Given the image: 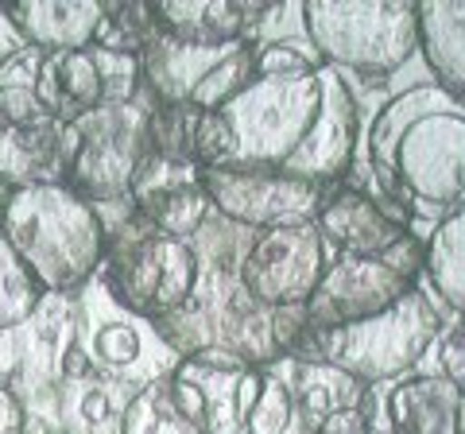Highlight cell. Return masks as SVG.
I'll return each instance as SVG.
<instances>
[{"instance_id": "obj_28", "label": "cell", "mask_w": 465, "mask_h": 434, "mask_svg": "<svg viewBox=\"0 0 465 434\" xmlns=\"http://www.w3.org/2000/svg\"><path fill=\"white\" fill-rule=\"evenodd\" d=\"M314 63L291 43H268L256 51V78H287V74H302Z\"/></svg>"}, {"instance_id": "obj_9", "label": "cell", "mask_w": 465, "mask_h": 434, "mask_svg": "<svg viewBox=\"0 0 465 434\" xmlns=\"http://www.w3.org/2000/svg\"><path fill=\"white\" fill-rule=\"evenodd\" d=\"M330 268V249L314 222L256 233L241 256V291L260 307H307Z\"/></svg>"}, {"instance_id": "obj_26", "label": "cell", "mask_w": 465, "mask_h": 434, "mask_svg": "<svg viewBox=\"0 0 465 434\" xmlns=\"http://www.w3.org/2000/svg\"><path fill=\"white\" fill-rule=\"evenodd\" d=\"M295 419V399L287 392V380L264 372V388L252 403L249 419H244V434H283Z\"/></svg>"}, {"instance_id": "obj_36", "label": "cell", "mask_w": 465, "mask_h": 434, "mask_svg": "<svg viewBox=\"0 0 465 434\" xmlns=\"http://www.w3.org/2000/svg\"><path fill=\"white\" fill-rule=\"evenodd\" d=\"M8 194H12V191H8V186H0V217H5V206H8Z\"/></svg>"}, {"instance_id": "obj_23", "label": "cell", "mask_w": 465, "mask_h": 434, "mask_svg": "<svg viewBox=\"0 0 465 434\" xmlns=\"http://www.w3.org/2000/svg\"><path fill=\"white\" fill-rule=\"evenodd\" d=\"M121 434H202L171 399L167 376L148 380L121 408Z\"/></svg>"}, {"instance_id": "obj_15", "label": "cell", "mask_w": 465, "mask_h": 434, "mask_svg": "<svg viewBox=\"0 0 465 434\" xmlns=\"http://www.w3.org/2000/svg\"><path fill=\"white\" fill-rule=\"evenodd\" d=\"M388 434H465V392L446 376H403L384 399Z\"/></svg>"}, {"instance_id": "obj_16", "label": "cell", "mask_w": 465, "mask_h": 434, "mask_svg": "<svg viewBox=\"0 0 465 434\" xmlns=\"http://www.w3.org/2000/svg\"><path fill=\"white\" fill-rule=\"evenodd\" d=\"M5 20L27 39L35 51H85L105 20V5L97 0H24L5 5Z\"/></svg>"}, {"instance_id": "obj_7", "label": "cell", "mask_w": 465, "mask_h": 434, "mask_svg": "<svg viewBox=\"0 0 465 434\" xmlns=\"http://www.w3.org/2000/svg\"><path fill=\"white\" fill-rule=\"evenodd\" d=\"M148 117L152 101L97 105L74 124H63V179L74 194L94 202H121L133 191L140 163L148 159Z\"/></svg>"}, {"instance_id": "obj_12", "label": "cell", "mask_w": 465, "mask_h": 434, "mask_svg": "<svg viewBox=\"0 0 465 434\" xmlns=\"http://www.w3.org/2000/svg\"><path fill=\"white\" fill-rule=\"evenodd\" d=\"M272 8V0H152V20L174 47L213 51L249 43Z\"/></svg>"}, {"instance_id": "obj_24", "label": "cell", "mask_w": 465, "mask_h": 434, "mask_svg": "<svg viewBox=\"0 0 465 434\" xmlns=\"http://www.w3.org/2000/svg\"><path fill=\"white\" fill-rule=\"evenodd\" d=\"M43 287L0 237V330H16L39 311Z\"/></svg>"}, {"instance_id": "obj_1", "label": "cell", "mask_w": 465, "mask_h": 434, "mask_svg": "<svg viewBox=\"0 0 465 434\" xmlns=\"http://www.w3.org/2000/svg\"><path fill=\"white\" fill-rule=\"evenodd\" d=\"M217 113L232 140L225 167L287 175L322 191L338 186L353 167L361 109L333 66L256 78Z\"/></svg>"}, {"instance_id": "obj_10", "label": "cell", "mask_w": 465, "mask_h": 434, "mask_svg": "<svg viewBox=\"0 0 465 434\" xmlns=\"http://www.w3.org/2000/svg\"><path fill=\"white\" fill-rule=\"evenodd\" d=\"M202 171V191L210 198V210L225 217L229 225L241 229H280L314 222L326 202L322 186L268 175V171H241V167H198Z\"/></svg>"}, {"instance_id": "obj_6", "label": "cell", "mask_w": 465, "mask_h": 434, "mask_svg": "<svg viewBox=\"0 0 465 434\" xmlns=\"http://www.w3.org/2000/svg\"><path fill=\"white\" fill-rule=\"evenodd\" d=\"M307 35L326 63L388 78L419 51V5L411 0H307Z\"/></svg>"}, {"instance_id": "obj_4", "label": "cell", "mask_w": 465, "mask_h": 434, "mask_svg": "<svg viewBox=\"0 0 465 434\" xmlns=\"http://www.w3.org/2000/svg\"><path fill=\"white\" fill-rule=\"evenodd\" d=\"M439 334V311L423 287H411L388 311L361 318L338 330H318L307 322V334L291 350L295 360H326V365L357 376L361 384H381L419 365L427 345Z\"/></svg>"}, {"instance_id": "obj_30", "label": "cell", "mask_w": 465, "mask_h": 434, "mask_svg": "<svg viewBox=\"0 0 465 434\" xmlns=\"http://www.w3.org/2000/svg\"><path fill=\"white\" fill-rule=\"evenodd\" d=\"M439 365H442V376H446V380H450V384H458L461 392H465V318H458V326L442 334Z\"/></svg>"}, {"instance_id": "obj_35", "label": "cell", "mask_w": 465, "mask_h": 434, "mask_svg": "<svg viewBox=\"0 0 465 434\" xmlns=\"http://www.w3.org/2000/svg\"><path fill=\"white\" fill-rule=\"evenodd\" d=\"M85 423H105L109 419V396L105 392H90L82 399V411H78Z\"/></svg>"}, {"instance_id": "obj_33", "label": "cell", "mask_w": 465, "mask_h": 434, "mask_svg": "<svg viewBox=\"0 0 465 434\" xmlns=\"http://www.w3.org/2000/svg\"><path fill=\"white\" fill-rule=\"evenodd\" d=\"M24 365V350L16 341V330H0V384H12Z\"/></svg>"}, {"instance_id": "obj_27", "label": "cell", "mask_w": 465, "mask_h": 434, "mask_svg": "<svg viewBox=\"0 0 465 434\" xmlns=\"http://www.w3.org/2000/svg\"><path fill=\"white\" fill-rule=\"evenodd\" d=\"M140 350H143L140 330L128 326V322L101 326L97 338H94V357H97V365H105V369H128V365H136Z\"/></svg>"}, {"instance_id": "obj_5", "label": "cell", "mask_w": 465, "mask_h": 434, "mask_svg": "<svg viewBox=\"0 0 465 434\" xmlns=\"http://www.w3.org/2000/svg\"><path fill=\"white\" fill-rule=\"evenodd\" d=\"M198 271L202 260L194 244L155 233V225L136 210L105 222L101 280L124 311L143 314L148 322L183 311L198 291Z\"/></svg>"}, {"instance_id": "obj_13", "label": "cell", "mask_w": 465, "mask_h": 434, "mask_svg": "<svg viewBox=\"0 0 465 434\" xmlns=\"http://www.w3.org/2000/svg\"><path fill=\"white\" fill-rule=\"evenodd\" d=\"M128 202L140 217H148L155 233L191 241L210 217V198L202 191V171L194 163H171L148 152L140 163Z\"/></svg>"}, {"instance_id": "obj_31", "label": "cell", "mask_w": 465, "mask_h": 434, "mask_svg": "<svg viewBox=\"0 0 465 434\" xmlns=\"http://www.w3.org/2000/svg\"><path fill=\"white\" fill-rule=\"evenodd\" d=\"M311 434H372L369 411L365 408H341V411L326 415Z\"/></svg>"}, {"instance_id": "obj_21", "label": "cell", "mask_w": 465, "mask_h": 434, "mask_svg": "<svg viewBox=\"0 0 465 434\" xmlns=\"http://www.w3.org/2000/svg\"><path fill=\"white\" fill-rule=\"evenodd\" d=\"M423 271L450 311L465 318V210L442 217L423 244Z\"/></svg>"}, {"instance_id": "obj_2", "label": "cell", "mask_w": 465, "mask_h": 434, "mask_svg": "<svg viewBox=\"0 0 465 434\" xmlns=\"http://www.w3.org/2000/svg\"><path fill=\"white\" fill-rule=\"evenodd\" d=\"M369 163L400 210H465V105L442 85H411L376 113Z\"/></svg>"}, {"instance_id": "obj_22", "label": "cell", "mask_w": 465, "mask_h": 434, "mask_svg": "<svg viewBox=\"0 0 465 434\" xmlns=\"http://www.w3.org/2000/svg\"><path fill=\"white\" fill-rule=\"evenodd\" d=\"M256 43H237V47H229L225 59H217L210 70H202V74L191 82V90H186V101L198 109V113H217L225 109L232 97H241L249 85L256 82Z\"/></svg>"}, {"instance_id": "obj_14", "label": "cell", "mask_w": 465, "mask_h": 434, "mask_svg": "<svg viewBox=\"0 0 465 434\" xmlns=\"http://www.w3.org/2000/svg\"><path fill=\"white\" fill-rule=\"evenodd\" d=\"M407 217L411 213L400 210L396 202H376L365 191H338L322 202L314 225L322 233L326 249H333L338 256L381 260L403 237H411Z\"/></svg>"}, {"instance_id": "obj_32", "label": "cell", "mask_w": 465, "mask_h": 434, "mask_svg": "<svg viewBox=\"0 0 465 434\" xmlns=\"http://www.w3.org/2000/svg\"><path fill=\"white\" fill-rule=\"evenodd\" d=\"M27 408L12 384H0V434H20L24 430Z\"/></svg>"}, {"instance_id": "obj_29", "label": "cell", "mask_w": 465, "mask_h": 434, "mask_svg": "<svg viewBox=\"0 0 465 434\" xmlns=\"http://www.w3.org/2000/svg\"><path fill=\"white\" fill-rule=\"evenodd\" d=\"M307 334V307H275L272 311V341L275 353L291 357V350L299 345V338Z\"/></svg>"}, {"instance_id": "obj_34", "label": "cell", "mask_w": 465, "mask_h": 434, "mask_svg": "<svg viewBox=\"0 0 465 434\" xmlns=\"http://www.w3.org/2000/svg\"><path fill=\"white\" fill-rule=\"evenodd\" d=\"M58 372H63L66 380H85V376H94V365H90V357H85L82 345H66L63 360H58Z\"/></svg>"}, {"instance_id": "obj_20", "label": "cell", "mask_w": 465, "mask_h": 434, "mask_svg": "<svg viewBox=\"0 0 465 434\" xmlns=\"http://www.w3.org/2000/svg\"><path fill=\"white\" fill-rule=\"evenodd\" d=\"M287 392L295 399V411L302 419V427H307V434L333 411L365 408V384L357 376L326 365V360H295V376H291Z\"/></svg>"}, {"instance_id": "obj_3", "label": "cell", "mask_w": 465, "mask_h": 434, "mask_svg": "<svg viewBox=\"0 0 465 434\" xmlns=\"http://www.w3.org/2000/svg\"><path fill=\"white\" fill-rule=\"evenodd\" d=\"M0 237L24 260L43 295L78 291L105 264V217L58 179L12 191Z\"/></svg>"}, {"instance_id": "obj_8", "label": "cell", "mask_w": 465, "mask_h": 434, "mask_svg": "<svg viewBox=\"0 0 465 434\" xmlns=\"http://www.w3.org/2000/svg\"><path fill=\"white\" fill-rule=\"evenodd\" d=\"M167 388L202 434H244V419L264 388V369H252L229 345H206L179 360Z\"/></svg>"}, {"instance_id": "obj_19", "label": "cell", "mask_w": 465, "mask_h": 434, "mask_svg": "<svg viewBox=\"0 0 465 434\" xmlns=\"http://www.w3.org/2000/svg\"><path fill=\"white\" fill-rule=\"evenodd\" d=\"M419 47L434 85L465 105V0H427L419 5Z\"/></svg>"}, {"instance_id": "obj_18", "label": "cell", "mask_w": 465, "mask_h": 434, "mask_svg": "<svg viewBox=\"0 0 465 434\" xmlns=\"http://www.w3.org/2000/svg\"><path fill=\"white\" fill-rule=\"evenodd\" d=\"M63 171V124L51 117L16 124L0 117V186L20 191L32 182H54Z\"/></svg>"}, {"instance_id": "obj_11", "label": "cell", "mask_w": 465, "mask_h": 434, "mask_svg": "<svg viewBox=\"0 0 465 434\" xmlns=\"http://www.w3.org/2000/svg\"><path fill=\"white\" fill-rule=\"evenodd\" d=\"M415 280L400 276L388 260H357V256H338L330 260L322 283L314 287L307 302V322L318 330H338L361 318H372L388 311L391 302H400Z\"/></svg>"}, {"instance_id": "obj_17", "label": "cell", "mask_w": 465, "mask_h": 434, "mask_svg": "<svg viewBox=\"0 0 465 434\" xmlns=\"http://www.w3.org/2000/svg\"><path fill=\"white\" fill-rule=\"evenodd\" d=\"M35 97L43 113L58 124H74L85 113H94L97 105H105L101 97V74L94 63V51H51L43 54L39 85Z\"/></svg>"}, {"instance_id": "obj_25", "label": "cell", "mask_w": 465, "mask_h": 434, "mask_svg": "<svg viewBox=\"0 0 465 434\" xmlns=\"http://www.w3.org/2000/svg\"><path fill=\"white\" fill-rule=\"evenodd\" d=\"M155 334L163 338L171 350H179L183 357H191L198 350H206V345H217V322H213V314L202 307H194V299L186 302L183 311H174L167 318H155Z\"/></svg>"}]
</instances>
